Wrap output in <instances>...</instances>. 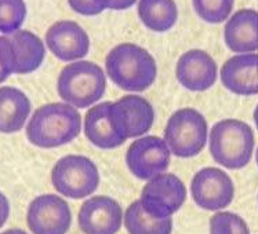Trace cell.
I'll list each match as a JSON object with an SVG mask.
<instances>
[{
	"instance_id": "6da1fadb",
	"label": "cell",
	"mask_w": 258,
	"mask_h": 234,
	"mask_svg": "<svg viewBox=\"0 0 258 234\" xmlns=\"http://www.w3.org/2000/svg\"><path fill=\"white\" fill-rule=\"evenodd\" d=\"M82 131V116L69 104L54 102L40 106L27 125V138L32 145L53 149L67 145Z\"/></svg>"
},
{
	"instance_id": "7a4b0ae2",
	"label": "cell",
	"mask_w": 258,
	"mask_h": 234,
	"mask_svg": "<svg viewBox=\"0 0 258 234\" xmlns=\"http://www.w3.org/2000/svg\"><path fill=\"white\" fill-rule=\"evenodd\" d=\"M106 73L112 82L124 91L141 93L155 82L158 68L153 57L143 47L121 43L108 52Z\"/></svg>"
},
{
	"instance_id": "3957f363",
	"label": "cell",
	"mask_w": 258,
	"mask_h": 234,
	"mask_svg": "<svg viewBox=\"0 0 258 234\" xmlns=\"http://www.w3.org/2000/svg\"><path fill=\"white\" fill-rule=\"evenodd\" d=\"M209 142L211 156L220 166L240 170L251 160L255 139L247 123L227 119L213 125Z\"/></svg>"
},
{
	"instance_id": "277c9868",
	"label": "cell",
	"mask_w": 258,
	"mask_h": 234,
	"mask_svg": "<svg viewBox=\"0 0 258 234\" xmlns=\"http://www.w3.org/2000/svg\"><path fill=\"white\" fill-rule=\"evenodd\" d=\"M58 95L76 109H85L98 102L106 90L104 70L94 62L76 61L61 70L57 80Z\"/></svg>"
},
{
	"instance_id": "5b68a950",
	"label": "cell",
	"mask_w": 258,
	"mask_h": 234,
	"mask_svg": "<svg viewBox=\"0 0 258 234\" xmlns=\"http://www.w3.org/2000/svg\"><path fill=\"white\" fill-rule=\"evenodd\" d=\"M207 135L205 116L192 108L177 110L164 128V140L170 151L181 159L198 156L205 149Z\"/></svg>"
},
{
	"instance_id": "8992f818",
	"label": "cell",
	"mask_w": 258,
	"mask_h": 234,
	"mask_svg": "<svg viewBox=\"0 0 258 234\" xmlns=\"http://www.w3.org/2000/svg\"><path fill=\"white\" fill-rule=\"evenodd\" d=\"M51 183L65 197L85 198L98 189V168L89 157L71 154L55 163L51 171Z\"/></svg>"
},
{
	"instance_id": "52a82bcc",
	"label": "cell",
	"mask_w": 258,
	"mask_h": 234,
	"mask_svg": "<svg viewBox=\"0 0 258 234\" xmlns=\"http://www.w3.org/2000/svg\"><path fill=\"white\" fill-rule=\"evenodd\" d=\"M186 187L174 174H159L151 178L141 193V204L145 212L153 218H171L184 205Z\"/></svg>"
},
{
	"instance_id": "ba28073f",
	"label": "cell",
	"mask_w": 258,
	"mask_h": 234,
	"mask_svg": "<svg viewBox=\"0 0 258 234\" xmlns=\"http://www.w3.org/2000/svg\"><path fill=\"white\" fill-rule=\"evenodd\" d=\"M170 157L171 151L166 140L149 135L133 142L126 153V163L134 177L149 181L169 168Z\"/></svg>"
},
{
	"instance_id": "9c48e42d",
	"label": "cell",
	"mask_w": 258,
	"mask_h": 234,
	"mask_svg": "<svg viewBox=\"0 0 258 234\" xmlns=\"http://www.w3.org/2000/svg\"><path fill=\"white\" fill-rule=\"evenodd\" d=\"M153 120L152 105L140 95H124L111 105L112 127L121 139L138 138L147 134Z\"/></svg>"
},
{
	"instance_id": "30bf717a",
	"label": "cell",
	"mask_w": 258,
	"mask_h": 234,
	"mask_svg": "<svg viewBox=\"0 0 258 234\" xmlns=\"http://www.w3.org/2000/svg\"><path fill=\"white\" fill-rule=\"evenodd\" d=\"M71 223V208L59 196L42 194L28 207L27 224L33 234H67Z\"/></svg>"
},
{
	"instance_id": "8fae6325",
	"label": "cell",
	"mask_w": 258,
	"mask_h": 234,
	"mask_svg": "<svg viewBox=\"0 0 258 234\" xmlns=\"http://www.w3.org/2000/svg\"><path fill=\"white\" fill-rule=\"evenodd\" d=\"M190 192L196 205L207 211H218L227 208L232 203L235 186L227 172L207 167L195 174L190 183Z\"/></svg>"
},
{
	"instance_id": "7c38bea8",
	"label": "cell",
	"mask_w": 258,
	"mask_h": 234,
	"mask_svg": "<svg viewBox=\"0 0 258 234\" xmlns=\"http://www.w3.org/2000/svg\"><path fill=\"white\" fill-rule=\"evenodd\" d=\"M121 207L113 198L95 196L82 205L78 216L85 234H116L121 227Z\"/></svg>"
},
{
	"instance_id": "4fadbf2b",
	"label": "cell",
	"mask_w": 258,
	"mask_h": 234,
	"mask_svg": "<svg viewBox=\"0 0 258 234\" xmlns=\"http://www.w3.org/2000/svg\"><path fill=\"white\" fill-rule=\"evenodd\" d=\"M48 50L63 62L78 61L87 55L90 39L86 31L75 21H58L46 32Z\"/></svg>"
},
{
	"instance_id": "5bb4252c",
	"label": "cell",
	"mask_w": 258,
	"mask_h": 234,
	"mask_svg": "<svg viewBox=\"0 0 258 234\" xmlns=\"http://www.w3.org/2000/svg\"><path fill=\"white\" fill-rule=\"evenodd\" d=\"M216 61L203 50H189L179 57L175 76L185 89L190 91H206L217 82Z\"/></svg>"
},
{
	"instance_id": "9a60e30c",
	"label": "cell",
	"mask_w": 258,
	"mask_h": 234,
	"mask_svg": "<svg viewBox=\"0 0 258 234\" xmlns=\"http://www.w3.org/2000/svg\"><path fill=\"white\" fill-rule=\"evenodd\" d=\"M224 87L236 95L258 94V54H239L232 57L221 68Z\"/></svg>"
},
{
	"instance_id": "2e32d148",
	"label": "cell",
	"mask_w": 258,
	"mask_h": 234,
	"mask_svg": "<svg viewBox=\"0 0 258 234\" xmlns=\"http://www.w3.org/2000/svg\"><path fill=\"white\" fill-rule=\"evenodd\" d=\"M224 39L228 48L237 54L258 51V11L243 9L229 17Z\"/></svg>"
},
{
	"instance_id": "e0dca14e",
	"label": "cell",
	"mask_w": 258,
	"mask_h": 234,
	"mask_svg": "<svg viewBox=\"0 0 258 234\" xmlns=\"http://www.w3.org/2000/svg\"><path fill=\"white\" fill-rule=\"evenodd\" d=\"M111 105L112 102L95 105L85 116L86 138L100 149H115L126 142L112 127Z\"/></svg>"
},
{
	"instance_id": "ac0fdd59",
	"label": "cell",
	"mask_w": 258,
	"mask_h": 234,
	"mask_svg": "<svg viewBox=\"0 0 258 234\" xmlns=\"http://www.w3.org/2000/svg\"><path fill=\"white\" fill-rule=\"evenodd\" d=\"M14 61V73L28 74L35 72L42 65L46 48L35 33L29 31H17L9 36Z\"/></svg>"
},
{
	"instance_id": "d6986e66",
	"label": "cell",
	"mask_w": 258,
	"mask_h": 234,
	"mask_svg": "<svg viewBox=\"0 0 258 234\" xmlns=\"http://www.w3.org/2000/svg\"><path fill=\"white\" fill-rule=\"evenodd\" d=\"M31 113L27 94L16 87H0V132L13 134L24 128Z\"/></svg>"
},
{
	"instance_id": "ffe728a7",
	"label": "cell",
	"mask_w": 258,
	"mask_h": 234,
	"mask_svg": "<svg viewBox=\"0 0 258 234\" xmlns=\"http://www.w3.org/2000/svg\"><path fill=\"white\" fill-rule=\"evenodd\" d=\"M138 17L151 31L166 32L177 22L178 10L174 0H140Z\"/></svg>"
},
{
	"instance_id": "44dd1931",
	"label": "cell",
	"mask_w": 258,
	"mask_h": 234,
	"mask_svg": "<svg viewBox=\"0 0 258 234\" xmlns=\"http://www.w3.org/2000/svg\"><path fill=\"white\" fill-rule=\"evenodd\" d=\"M124 226L128 234H171L173 219L153 218L145 212L141 201L136 200L124 213Z\"/></svg>"
},
{
	"instance_id": "7402d4cb",
	"label": "cell",
	"mask_w": 258,
	"mask_h": 234,
	"mask_svg": "<svg viewBox=\"0 0 258 234\" xmlns=\"http://www.w3.org/2000/svg\"><path fill=\"white\" fill-rule=\"evenodd\" d=\"M27 18V5L24 0H0V32L13 35L20 31Z\"/></svg>"
},
{
	"instance_id": "603a6c76",
	"label": "cell",
	"mask_w": 258,
	"mask_h": 234,
	"mask_svg": "<svg viewBox=\"0 0 258 234\" xmlns=\"http://www.w3.org/2000/svg\"><path fill=\"white\" fill-rule=\"evenodd\" d=\"M196 14L210 24H220L229 18L235 0H192Z\"/></svg>"
},
{
	"instance_id": "cb8c5ba5",
	"label": "cell",
	"mask_w": 258,
	"mask_h": 234,
	"mask_svg": "<svg viewBox=\"0 0 258 234\" xmlns=\"http://www.w3.org/2000/svg\"><path fill=\"white\" fill-rule=\"evenodd\" d=\"M210 234H250L246 220L233 212H217L210 218Z\"/></svg>"
},
{
	"instance_id": "d4e9b609",
	"label": "cell",
	"mask_w": 258,
	"mask_h": 234,
	"mask_svg": "<svg viewBox=\"0 0 258 234\" xmlns=\"http://www.w3.org/2000/svg\"><path fill=\"white\" fill-rule=\"evenodd\" d=\"M14 73V61L9 36H0V84Z\"/></svg>"
},
{
	"instance_id": "484cf974",
	"label": "cell",
	"mask_w": 258,
	"mask_h": 234,
	"mask_svg": "<svg viewBox=\"0 0 258 234\" xmlns=\"http://www.w3.org/2000/svg\"><path fill=\"white\" fill-rule=\"evenodd\" d=\"M72 10L82 16H97L105 9H109L111 0H68Z\"/></svg>"
},
{
	"instance_id": "4316f807",
	"label": "cell",
	"mask_w": 258,
	"mask_h": 234,
	"mask_svg": "<svg viewBox=\"0 0 258 234\" xmlns=\"http://www.w3.org/2000/svg\"><path fill=\"white\" fill-rule=\"evenodd\" d=\"M10 215V204L3 193L0 192V227H3Z\"/></svg>"
},
{
	"instance_id": "83f0119b",
	"label": "cell",
	"mask_w": 258,
	"mask_h": 234,
	"mask_svg": "<svg viewBox=\"0 0 258 234\" xmlns=\"http://www.w3.org/2000/svg\"><path fill=\"white\" fill-rule=\"evenodd\" d=\"M137 0H111V6L109 9L112 10H126L133 5H136Z\"/></svg>"
},
{
	"instance_id": "f1b7e54d",
	"label": "cell",
	"mask_w": 258,
	"mask_h": 234,
	"mask_svg": "<svg viewBox=\"0 0 258 234\" xmlns=\"http://www.w3.org/2000/svg\"><path fill=\"white\" fill-rule=\"evenodd\" d=\"M2 234H28V233L21 229H9V230H6V231H3Z\"/></svg>"
},
{
	"instance_id": "f546056e",
	"label": "cell",
	"mask_w": 258,
	"mask_h": 234,
	"mask_svg": "<svg viewBox=\"0 0 258 234\" xmlns=\"http://www.w3.org/2000/svg\"><path fill=\"white\" fill-rule=\"evenodd\" d=\"M254 123H255V125H257V128H258V105L255 106V109H254Z\"/></svg>"
},
{
	"instance_id": "4dcf8cb0",
	"label": "cell",
	"mask_w": 258,
	"mask_h": 234,
	"mask_svg": "<svg viewBox=\"0 0 258 234\" xmlns=\"http://www.w3.org/2000/svg\"><path fill=\"white\" fill-rule=\"evenodd\" d=\"M255 160H257V164H258V149H257V153H255Z\"/></svg>"
}]
</instances>
